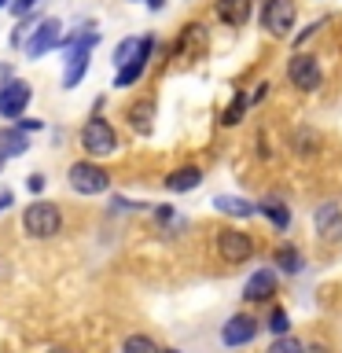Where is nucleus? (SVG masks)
I'll return each instance as SVG.
<instances>
[{
	"instance_id": "1",
	"label": "nucleus",
	"mask_w": 342,
	"mask_h": 353,
	"mask_svg": "<svg viewBox=\"0 0 342 353\" xmlns=\"http://www.w3.org/2000/svg\"><path fill=\"white\" fill-rule=\"evenodd\" d=\"M96 41H99V33L92 26H85V30H77L74 37H66V70H63V88H74L77 81L85 77L88 70V55H92L96 48Z\"/></svg>"
},
{
	"instance_id": "2",
	"label": "nucleus",
	"mask_w": 342,
	"mask_h": 353,
	"mask_svg": "<svg viewBox=\"0 0 342 353\" xmlns=\"http://www.w3.org/2000/svg\"><path fill=\"white\" fill-rule=\"evenodd\" d=\"M59 228H63V210L48 203V199H37V203L22 210V232L30 239H52L59 236Z\"/></svg>"
},
{
	"instance_id": "3",
	"label": "nucleus",
	"mask_w": 342,
	"mask_h": 353,
	"mask_svg": "<svg viewBox=\"0 0 342 353\" xmlns=\"http://www.w3.org/2000/svg\"><path fill=\"white\" fill-rule=\"evenodd\" d=\"M81 151L88 154V159H107V154L118 151V132L114 125H110L107 118L92 114L81 125Z\"/></svg>"
},
{
	"instance_id": "4",
	"label": "nucleus",
	"mask_w": 342,
	"mask_h": 353,
	"mask_svg": "<svg viewBox=\"0 0 342 353\" xmlns=\"http://www.w3.org/2000/svg\"><path fill=\"white\" fill-rule=\"evenodd\" d=\"M66 181H70V188L77 195H103L110 188V173L103 170V165H96L92 159H81V162L70 165Z\"/></svg>"
},
{
	"instance_id": "5",
	"label": "nucleus",
	"mask_w": 342,
	"mask_h": 353,
	"mask_svg": "<svg viewBox=\"0 0 342 353\" xmlns=\"http://www.w3.org/2000/svg\"><path fill=\"white\" fill-rule=\"evenodd\" d=\"M63 22L59 19H41L37 30L30 33L26 41H22V52L30 55V59H41V55H48L55 48H63Z\"/></svg>"
},
{
	"instance_id": "6",
	"label": "nucleus",
	"mask_w": 342,
	"mask_h": 353,
	"mask_svg": "<svg viewBox=\"0 0 342 353\" xmlns=\"http://www.w3.org/2000/svg\"><path fill=\"white\" fill-rule=\"evenodd\" d=\"M217 254L225 265H243L254 258V239L239 228H225V232H217Z\"/></svg>"
},
{
	"instance_id": "7",
	"label": "nucleus",
	"mask_w": 342,
	"mask_h": 353,
	"mask_svg": "<svg viewBox=\"0 0 342 353\" xmlns=\"http://www.w3.org/2000/svg\"><path fill=\"white\" fill-rule=\"evenodd\" d=\"M287 81H291L298 92H313V88H320V63L305 52H294L291 63H287Z\"/></svg>"
},
{
	"instance_id": "8",
	"label": "nucleus",
	"mask_w": 342,
	"mask_h": 353,
	"mask_svg": "<svg viewBox=\"0 0 342 353\" xmlns=\"http://www.w3.org/2000/svg\"><path fill=\"white\" fill-rule=\"evenodd\" d=\"M294 0H265L261 8V26L272 33V37H287V30L294 26Z\"/></svg>"
},
{
	"instance_id": "9",
	"label": "nucleus",
	"mask_w": 342,
	"mask_h": 353,
	"mask_svg": "<svg viewBox=\"0 0 342 353\" xmlns=\"http://www.w3.org/2000/svg\"><path fill=\"white\" fill-rule=\"evenodd\" d=\"M30 96H33V88L26 81L8 77V81L0 85V118H22V110L30 107Z\"/></svg>"
},
{
	"instance_id": "10",
	"label": "nucleus",
	"mask_w": 342,
	"mask_h": 353,
	"mask_svg": "<svg viewBox=\"0 0 342 353\" xmlns=\"http://www.w3.org/2000/svg\"><path fill=\"white\" fill-rule=\"evenodd\" d=\"M258 331H261V324L254 316H247V313H236V316H228L225 320V327H221V342L225 346H250L254 339H258Z\"/></svg>"
},
{
	"instance_id": "11",
	"label": "nucleus",
	"mask_w": 342,
	"mask_h": 353,
	"mask_svg": "<svg viewBox=\"0 0 342 353\" xmlns=\"http://www.w3.org/2000/svg\"><path fill=\"white\" fill-rule=\"evenodd\" d=\"M313 228L324 243H339L342 239V206L339 203H320L313 214Z\"/></svg>"
},
{
	"instance_id": "12",
	"label": "nucleus",
	"mask_w": 342,
	"mask_h": 353,
	"mask_svg": "<svg viewBox=\"0 0 342 353\" xmlns=\"http://www.w3.org/2000/svg\"><path fill=\"white\" fill-rule=\"evenodd\" d=\"M151 52H154V37H140V52H137V59L125 63V66H121V70L114 74V88H129L132 81H140V74H143V66H148Z\"/></svg>"
},
{
	"instance_id": "13",
	"label": "nucleus",
	"mask_w": 342,
	"mask_h": 353,
	"mask_svg": "<svg viewBox=\"0 0 342 353\" xmlns=\"http://www.w3.org/2000/svg\"><path fill=\"white\" fill-rule=\"evenodd\" d=\"M276 294V272L272 269H258L250 276L247 283H243V298H247V302H269V298Z\"/></svg>"
},
{
	"instance_id": "14",
	"label": "nucleus",
	"mask_w": 342,
	"mask_h": 353,
	"mask_svg": "<svg viewBox=\"0 0 342 353\" xmlns=\"http://www.w3.org/2000/svg\"><path fill=\"white\" fill-rule=\"evenodd\" d=\"M206 48V30L199 26V22H188L181 30V37L173 44V55H184V59H195V55H203Z\"/></svg>"
},
{
	"instance_id": "15",
	"label": "nucleus",
	"mask_w": 342,
	"mask_h": 353,
	"mask_svg": "<svg viewBox=\"0 0 342 353\" xmlns=\"http://www.w3.org/2000/svg\"><path fill=\"white\" fill-rule=\"evenodd\" d=\"M258 214L269 217V225H272L276 232H287V228H291V206H287L283 199H276V195L261 199V203H258Z\"/></svg>"
},
{
	"instance_id": "16",
	"label": "nucleus",
	"mask_w": 342,
	"mask_h": 353,
	"mask_svg": "<svg viewBox=\"0 0 342 353\" xmlns=\"http://www.w3.org/2000/svg\"><path fill=\"white\" fill-rule=\"evenodd\" d=\"M217 19L232 30L247 26L250 22V0H217Z\"/></svg>"
},
{
	"instance_id": "17",
	"label": "nucleus",
	"mask_w": 342,
	"mask_h": 353,
	"mask_svg": "<svg viewBox=\"0 0 342 353\" xmlns=\"http://www.w3.org/2000/svg\"><path fill=\"white\" fill-rule=\"evenodd\" d=\"M199 184H203V170H199V165H181V170H173L165 176V188H170V192H195Z\"/></svg>"
},
{
	"instance_id": "18",
	"label": "nucleus",
	"mask_w": 342,
	"mask_h": 353,
	"mask_svg": "<svg viewBox=\"0 0 342 353\" xmlns=\"http://www.w3.org/2000/svg\"><path fill=\"white\" fill-rule=\"evenodd\" d=\"M125 118H129V125L140 132V137H148L151 132V121H154V99H137L129 110H125Z\"/></svg>"
},
{
	"instance_id": "19",
	"label": "nucleus",
	"mask_w": 342,
	"mask_h": 353,
	"mask_svg": "<svg viewBox=\"0 0 342 353\" xmlns=\"http://www.w3.org/2000/svg\"><path fill=\"white\" fill-rule=\"evenodd\" d=\"M272 261H276V269H280V272H287V276H298V272H302V265H305L302 250H298L294 243H283V247H276Z\"/></svg>"
},
{
	"instance_id": "20",
	"label": "nucleus",
	"mask_w": 342,
	"mask_h": 353,
	"mask_svg": "<svg viewBox=\"0 0 342 353\" xmlns=\"http://www.w3.org/2000/svg\"><path fill=\"white\" fill-rule=\"evenodd\" d=\"M30 148V137L22 129H0V162L4 159H19Z\"/></svg>"
},
{
	"instance_id": "21",
	"label": "nucleus",
	"mask_w": 342,
	"mask_h": 353,
	"mask_svg": "<svg viewBox=\"0 0 342 353\" xmlns=\"http://www.w3.org/2000/svg\"><path fill=\"white\" fill-rule=\"evenodd\" d=\"M214 206L221 210V214H228V217H254V214H258V206H254V203H247V199H239V195H217L214 199Z\"/></svg>"
},
{
	"instance_id": "22",
	"label": "nucleus",
	"mask_w": 342,
	"mask_h": 353,
	"mask_svg": "<svg viewBox=\"0 0 342 353\" xmlns=\"http://www.w3.org/2000/svg\"><path fill=\"white\" fill-rule=\"evenodd\" d=\"M247 107H250V96L247 92H236V96H232V103L221 110V125H239L243 114H247Z\"/></svg>"
},
{
	"instance_id": "23",
	"label": "nucleus",
	"mask_w": 342,
	"mask_h": 353,
	"mask_svg": "<svg viewBox=\"0 0 342 353\" xmlns=\"http://www.w3.org/2000/svg\"><path fill=\"white\" fill-rule=\"evenodd\" d=\"M121 353H162V346L151 335H129L121 342Z\"/></svg>"
},
{
	"instance_id": "24",
	"label": "nucleus",
	"mask_w": 342,
	"mask_h": 353,
	"mask_svg": "<svg viewBox=\"0 0 342 353\" xmlns=\"http://www.w3.org/2000/svg\"><path fill=\"white\" fill-rule=\"evenodd\" d=\"M137 52H140V37H125V41H121L118 48H114V66L121 70L125 63H132V59H137Z\"/></svg>"
},
{
	"instance_id": "25",
	"label": "nucleus",
	"mask_w": 342,
	"mask_h": 353,
	"mask_svg": "<svg viewBox=\"0 0 342 353\" xmlns=\"http://www.w3.org/2000/svg\"><path fill=\"white\" fill-rule=\"evenodd\" d=\"M265 353H305V346L294 335H280V339H272V346Z\"/></svg>"
},
{
	"instance_id": "26",
	"label": "nucleus",
	"mask_w": 342,
	"mask_h": 353,
	"mask_svg": "<svg viewBox=\"0 0 342 353\" xmlns=\"http://www.w3.org/2000/svg\"><path fill=\"white\" fill-rule=\"evenodd\" d=\"M269 331L276 339L280 335H291V316L283 313V309H272V316H269Z\"/></svg>"
},
{
	"instance_id": "27",
	"label": "nucleus",
	"mask_w": 342,
	"mask_h": 353,
	"mask_svg": "<svg viewBox=\"0 0 342 353\" xmlns=\"http://www.w3.org/2000/svg\"><path fill=\"white\" fill-rule=\"evenodd\" d=\"M33 4H37V0H11V11H15V15H30Z\"/></svg>"
},
{
	"instance_id": "28",
	"label": "nucleus",
	"mask_w": 342,
	"mask_h": 353,
	"mask_svg": "<svg viewBox=\"0 0 342 353\" xmlns=\"http://www.w3.org/2000/svg\"><path fill=\"white\" fill-rule=\"evenodd\" d=\"M19 129H22V132H26V137H30V132H41L44 125H41V121H37V118H22V121H19Z\"/></svg>"
},
{
	"instance_id": "29",
	"label": "nucleus",
	"mask_w": 342,
	"mask_h": 353,
	"mask_svg": "<svg viewBox=\"0 0 342 353\" xmlns=\"http://www.w3.org/2000/svg\"><path fill=\"white\" fill-rule=\"evenodd\" d=\"M26 188H30L33 195H37V192H44V176H41V173H30V176H26Z\"/></svg>"
},
{
	"instance_id": "30",
	"label": "nucleus",
	"mask_w": 342,
	"mask_h": 353,
	"mask_svg": "<svg viewBox=\"0 0 342 353\" xmlns=\"http://www.w3.org/2000/svg\"><path fill=\"white\" fill-rule=\"evenodd\" d=\"M320 26H324V19H320V22H313V26H305L302 33H298V41H294V44H305V41H309V37H313V33H316Z\"/></svg>"
},
{
	"instance_id": "31",
	"label": "nucleus",
	"mask_w": 342,
	"mask_h": 353,
	"mask_svg": "<svg viewBox=\"0 0 342 353\" xmlns=\"http://www.w3.org/2000/svg\"><path fill=\"white\" fill-rule=\"evenodd\" d=\"M11 203H15V195H11V192H4V195H0V214H4V210H8Z\"/></svg>"
},
{
	"instance_id": "32",
	"label": "nucleus",
	"mask_w": 342,
	"mask_h": 353,
	"mask_svg": "<svg viewBox=\"0 0 342 353\" xmlns=\"http://www.w3.org/2000/svg\"><path fill=\"white\" fill-rule=\"evenodd\" d=\"M162 4H165V0H148V8H151V11H162Z\"/></svg>"
},
{
	"instance_id": "33",
	"label": "nucleus",
	"mask_w": 342,
	"mask_h": 353,
	"mask_svg": "<svg viewBox=\"0 0 342 353\" xmlns=\"http://www.w3.org/2000/svg\"><path fill=\"white\" fill-rule=\"evenodd\" d=\"M305 353H331V350H324V346H313V350H305Z\"/></svg>"
},
{
	"instance_id": "34",
	"label": "nucleus",
	"mask_w": 342,
	"mask_h": 353,
	"mask_svg": "<svg viewBox=\"0 0 342 353\" xmlns=\"http://www.w3.org/2000/svg\"><path fill=\"white\" fill-rule=\"evenodd\" d=\"M8 4H11V0H0V8H8Z\"/></svg>"
},
{
	"instance_id": "35",
	"label": "nucleus",
	"mask_w": 342,
	"mask_h": 353,
	"mask_svg": "<svg viewBox=\"0 0 342 353\" xmlns=\"http://www.w3.org/2000/svg\"><path fill=\"white\" fill-rule=\"evenodd\" d=\"M162 353H181V350H162Z\"/></svg>"
},
{
	"instance_id": "36",
	"label": "nucleus",
	"mask_w": 342,
	"mask_h": 353,
	"mask_svg": "<svg viewBox=\"0 0 342 353\" xmlns=\"http://www.w3.org/2000/svg\"><path fill=\"white\" fill-rule=\"evenodd\" d=\"M48 353H66V350H48Z\"/></svg>"
}]
</instances>
